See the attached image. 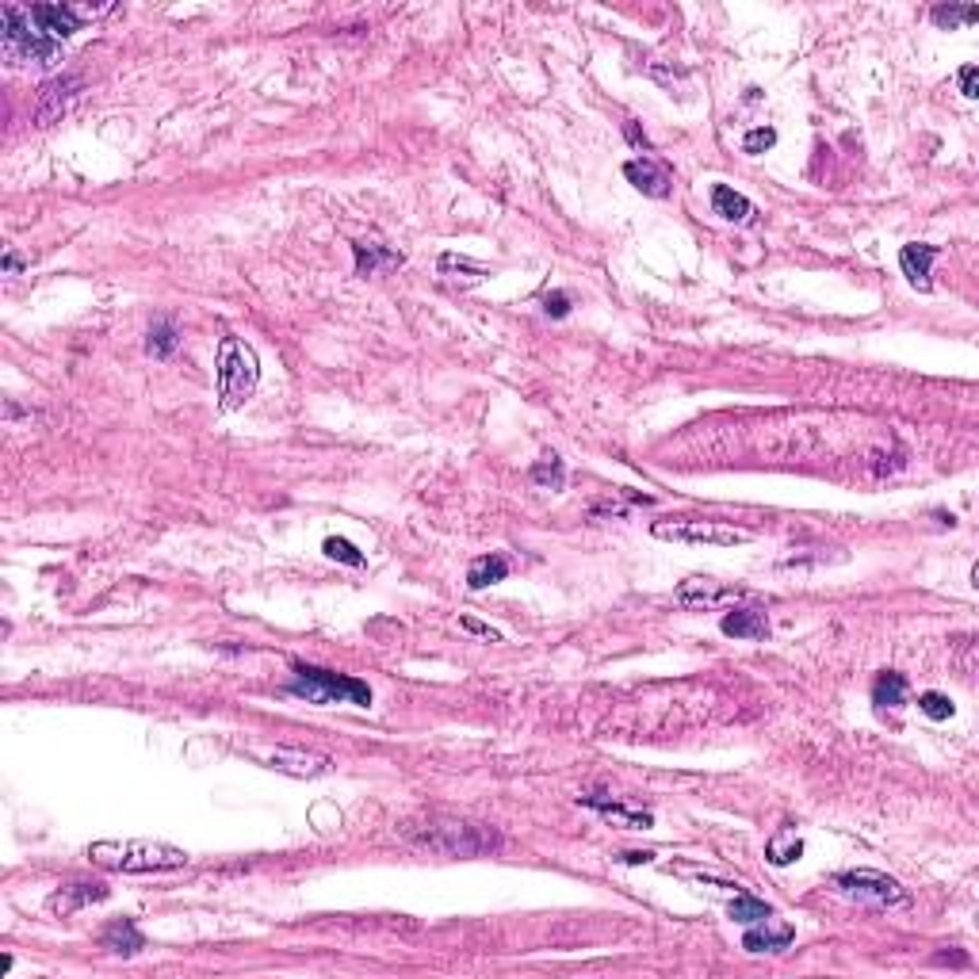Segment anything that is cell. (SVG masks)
<instances>
[{
    "label": "cell",
    "instance_id": "35",
    "mask_svg": "<svg viewBox=\"0 0 979 979\" xmlns=\"http://www.w3.org/2000/svg\"><path fill=\"white\" fill-rule=\"evenodd\" d=\"M624 138H628V142H631V146H635V150H647V153H651V138H647V134L639 131V127H635L631 119H628V123H624Z\"/></svg>",
    "mask_w": 979,
    "mask_h": 979
},
{
    "label": "cell",
    "instance_id": "21",
    "mask_svg": "<svg viewBox=\"0 0 979 979\" xmlns=\"http://www.w3.org/2000/svg\"><path fill=\"white\" fill-rule=\"evenodd\" d=\"M505 578H509V559H505V555H498V551H490V555L475 559V563H471V570H467V586H471V589L498 586V582H505Z\"/></svg>",
    "mask_w": 979,
    "mask_h": 979
},
{
    "label": "cell",
    "instance_id": "28",
    "mask_svg": "<svg viewBox=\"0 0 979 979\" xmlns=\"http://www.w3.org/2000/svg\"><path fill=\"white\" fill-rule=\"evenodd\" d=\"M528 479L536 482V486H544V490H563V482H566L563 459L555 456V452H547V456L528 471Z\"/></svg>",
    "mask_w": 979,
    "mask_h": 979
},
{
    "label": "cell",
    "instance_id": "15",
    "mask_svg": "<svg viewBox=\"0 0 979 979\" xmlns=\"http://www.w3.org/2000/svg\"><path fill=\"white\" fill-rule=\"evenodd\" d=\"M108 899V888L104 884H88V880H81V884H66L62 892H54L50 899H46V907L54 914H73V911H81V907H92V903H104Z\"/></svg>",
    "mask_w": 979,
    "mask_h": 979
},
{
    "label": "cell",
    "instance_id": "30",
    "mask_svg": "<svg viewBox=\"0 0 979 979\" xmlns=\"http://www.w3.org/2000/svg\"><path fill=\"white\" fill-rule=\"evenodd\" d=\"M918 712H926L930 719H953L957 704L945 697V693H922L918 697Z\"/></svg>",
    "mask_w": 979,
    "mask_h": 979
},
{
    "label": "cell",
    "instance_id": "10",
    "mask_svg": "<svg viewBox=\"0 0 979 979\" xmlns=\"http://www.w3.org/2000/svg\"><path fill=\"white\" fill-rule=\"evenodd\" d=\"M77 88H81L77 77H54V81H46V85L39 88V96H35V123H39V127L58 123V119L69 111V104H73Z\"/></svg>",
    "mask_w": 979,
    "mask_h": 979
},
{
    "label": "cell",
    "instance_id": "36",
    "mask_svg": "<svg viewBox=\"0 0 979 979\" xmlns=\"http://www.w3.org/2000/svg\"><path fill=\"white\" fill-rule=\"evenodd\" d=\"M616 861H624V865H651L654 853H620Z\"/></svg>",
    "mask_w": 979,
    "mask_h": 979
},
{
    "label": "cell",
    "instance_id": "23",
    "mask_svg": "<svg viewBox=\"0 0 979 979\" xmlns=\"http://www.w3.org/2000/svg\"><path fill=\"white\" fill-rule=\"evenodd\" d=\"M176 349H180V329H176L169 318H157V322L150 326V333H146V356H153V360H169Z\"/></svg>",
    "mask_w": 979,
    "mask_h": 979
},
{
    "label": "cell",
    "instance_id": "7",
    "mask_svg": "<svg viewBox=\"0 0 979 979\" xmlns=\"http://www.w3.org/2000/svg\"><path fill=\"white\" fill-rule=\"evenodd\" d=\"M838 892L849 895V899H861V903H872V907H899L907 903V888L880 869H849L834 876Z\"/></svg>",
    "mask_w": 979,
    "mask_h": 979
},
{
    "label": "cell",
    "instance_id": "26",
    "mask_svg": "<svg viewBox=\"0 0 979 979\" xmlns=\"http://www.w3.org/2000/svg\"><path fill=\"white\" fill-rule=\"evenodd\" d=\"M773 918V907L762 903V899H754V895H735V903H731V922H742V926H758V922H769Z\"/></svg>",
    "mask_w": 979,
    "mask_h": 979
},
{
    "label": "cell",
    "instance_id": "3",
    "mask_svg": "<svg viewBox=\"0 0 979 979\" xmlns=\"http://www.w3.org/2000/svg\"><path fill=\"white\" fill-rule=\"evenodd\" d=\"M417 846H429L444 857H482L501 846L498 830L486 823H467V819H429L406 830Z\"/></svg>",
    "mask_w": 979,
    "mask_h": 979
},
{
    "label": "cell",
    "instance_id": "33",
    "mask_svg": "<svg viewBox=\"0 0 979 979\" xmlns=\"http://www.w3.org/2000/svg\"><path fill=\"white\" fill-rule=\"evenodd\" d=\"M957 81H960V92H964L968 100H976V96H979V69L976 66H964L957 73Z\"/></svg>",
    "mask_w": 979,
    "mask_h": 979
},
{
    "label": "cell",
    "instance_id": "16",
    "mask_svg": "<svg viewBox=\"0 0 979 979\" xmlns=\"http://www.w3.org/2000/svg\"><path fill=\"white\" fill-rule=\"evenodd\" d=\"M719 628L731 639H769V616L765 609H731Z\"/></svg>",
    "mask_w": 979,
    "mask_h": 979
},
{
    "label": "cell",
    "instance_id": "20",
    "mask_svg": "<svg viewBox=\"0 0 979 979\" xmlns=\"http://www.w3.org/2000/svg\"><path fill=\"white\" fill-rule=\"evenodd\" d=\"M712 211L719 218H727V222H750L754 218V203L735 192V188H727V184H716L712 188Z\"/></svg>",
    "mask_w": 979,
    "mask_h": 979
},
{
    "label": "cell",
    "instance_id": "9",
    "mask_svg": "<svg viewBox=\"0 0 979 979\" xmlns=\"http://www.w3.org/2000/svg\"><path fill=\"white\" fill-rule=\"evenodd\" d=\"M27 12L35 27L54 43H66L73 31H81V20H85V8H73V4H31Z\"/></svg>",
    "mask_w": 979,
    "mask_h": 979
},
{
    "label": "cell",
    "instance_id": "8",
    "mask_svg": "<svg viewBox=\"0 0 979 979\" xmlns=\"http://www.w3.org/2000/svg\"><path fill=\"white\" fill-rule=\"evenodd\" d=\"M739 597H746V589L716 582V578H685V582L677 586V605H681V609H693V612L719 609V605H731V601H739Z\"/></svg>",
    "mask_w": 979,
    "mask_h": 979
},
{
    "label": "cell",
    "instance_id": "32",
    "mask_svg": "<svg viewBox=\"0 0 979 979\" xmlns=\"http://www.w3.org/2000/svg\"><path fill=\"white\" fill-rule=\"evenodd\" d=\"M544 314L547 318H566V314H570V295H566V291H551V295H544Z\"/></svg>",
    "mask_w": 979,
    "mask_h": 979
},
{
    "label": "cell",
    "instance_id": "17",
    "mask_svg": "<svg viewBox=\"0 0 979 979\" xmlns=\"http://www.w3.org/2000/svg\"><path fill=\"white\" fill-rule=\"evenodd\" d=\"M352 257H356V276H375L383 268H402V253H394L387 245H375V241H352Z\"/></svg>",
    "mask_w": 979,
    "mask_h": 979
},
{
    "label": "cell",
    "instance_id": "37",
    "mask_svg": "<svg viewBox=\"0 0 979 979\" xmlns=\"http://www.w3.org/2000/svg\"><path fill=\"white\" fill-rule=\"evenodd\" d=\"M20 268H23V261L16 257V253H4V272H8V276H16Z\"/></svg>",
    "mask_w": 979,
    "mask_h": 979
},
{
    "label": "cell",
    "instance_id": "24",
    "mask_svg": "<svg viewBox=\"0 0 979 979\" xmlns=\"http://www.w3.org/2000/svg\"><path fill=\"white\" fill-rule=\"evenodd\" d=\"M440 272L452 276V280H463V287H467V283H482L486 276H490L486 264L471 261V257H459V253H444V257H440Z\"/></svg>",
    "mask_w": 979,
    "mask_h": 979
},
{
    "label": "cell",
    "instance_id": "4",
    "mask_svg": "<svg viewBox=\"0 0 979 979\" xmlns=\"http://www.w3.org/2000/svg\"><path fill=\"white\" fill-rule=\"evenodd\" d=\"M291 670H295L291 693L303 697L306 704H356V708L371 704V689L349 674H333V670L310 666V662H295Z\"/></svg>",
    "mask_w": 979,
    "mask_h": 979
},
{
    "label": "cell",
    "instance_id": "18",
    "mask_svg": "<svg viewBox=\"0 0 979 979\" xmlns=\"http://www.w3.org/2000/svg\"><path fill=\"white\" fill-rule=\"evenodd\" d=\"M792 941H796V930H792V926H777V930H769V922H758V926H750V930H746V937H742V949H746V953H784Z\"/></svg>",
    "mask_w": 979,
    "mask_h": 979
},
{
    "label": "cell",
    "instance_id": "22",
    "mask_svg": "<svg viewBox=\"0 0 979 979\" xmlns=\"http://www.w3.org/2000/svg\"><path fill=\"white\" fill-rule=\"evenodd\" d=\"M872 704L876 708H903L907 704V677L899 670H880L872 681Z\"/></svg>",
    "mask_w": 979,
    "mask_h": 979
},
{
    "label": "cell",
    "instance_id": "14",
    "mask_svg": "<svg viewBox=\"0 0 979 979\" xmlns=\"http://www.w3.org/2000/svg\"><path fill=\"white\" fill-rule=\"evenodd\" d=\"M937 257H941V249H937V245L911 241V245H903V249H899V268H903V276H907L918 291H930V287H934V280H930V268H934Z\"/></svg>",
    "mask_w": 979,
    "mask_h": 979
},
{
    "label": "cell",
    "instance_id": "19",
    "mask_svg": "<svg viewBox=\"0 0 979 979\" xmlns=\"http://www.w3.org/2000/svg\"><path fill=\"white\" fill-rule=\"evenodd\" d=\"M100 945L111 949V953H119V957H134V953L146 949V937H142V930L134 926L131 918H115L108 930L100 934Z\"/></svg>",
    "mask_w": 979,
    "mask_h": 979
},
{
    "label": "cell",
    "instance_id": "27",
    "mask_svg": "<svg viewBox=\"0 0 979 979\" xmlns=\"http://www.w3.org/2000/svg\"><path fill=\"white\" fill-rule=\"evenodd\" d=\"M930 20L937 27H945V31H953V27H964V23H976L979 8L976 4H937L934 12H930Z\"/></svg>",
    "mask_w": 979,
    "mask_h": 979
},
{
    "label": "cell",
    "instance_id": "34",
    "mask_svg": "<svg viewBox=\"0 0 979 979\" xmlns=\"http://www.w3.org/2000/svg\"><path fill=\"white\" fill-rule=\"evenodd\" d=\"M459 624H463V628H467V631H475V635H482V639H490V643H498V639H501L498 631L490 628V624H479V620H475V616H463V620H459Z\"/></svg>",
    "mask_w": 979,
    "mask_h": 979
},
{
    "label": "cell",
    "instance_id": "5",
    "mask_svg": "<svg viewBox=\"0 0 979 979\" xmlns=\"http://www.w3.org/2000/svg\"><path fill=\"white\" fill-rule=\"evenodd\" d=\"M0 50L8 62H35V66L58 62V43L46 39L31 20V12L16 8V4L0 8Z\"/></svg>",
    "mask_w": 979,
    "mask_h": 979
},
{
    "label": "cell",
    "instance_id": "31",
    "mask_svg": "<svg viewBox=\"0 0 979 979\" xmlns=\"http://www.w3.org/2000/svg\"><path fill=\"white\" fill-rule=\"evenodd\" d=\"M777 146V131L773 127H754V131H746L742 138V153H765Z\"/></svg>",
    "mask_w": 979,
    "mask_h": 979
},
{
    "label": "cell",
    "instance_id": "6",
    "mask_svg": "<svg viewBox=\"0 0 979 979\" xmlns=\"http://www.w3.org/2000/svg\"><path fill=\"white\" fill-rule=\"evenodd\" d=\"M654 540L666 544H693V547H739L750 540L746 528H735L727 521H697V517H681V521H654L651 524Z\"/></svg>",
    "mask_w": 979,
    "mask_h": 979
},
{
    "label": "cell",
    "instance_id": "2",
    "mask_svg": "<svg viewBox=\"0 0 979 979\" xmlns=\"http://www.w3.org/2000/svg\"><path fill=\"white\" fill-rule=\"evenodd\" d=\"M215 383H218V410L230 414V410H241L257 383H261V360L253 345H245L241 337H222L218 341V356H215Z\"/></svg>",
    "mask_w": 979,
    "mask_h": 979
},
{
    "label": "cell",
    "instance_id": "12",
    "mask_svg": "<svg viewBox=\"0 0 979 979\" xmlns=\"http://www.w3.org/2000/svg\"><path fill=\"white\" fill-rule=\"evenodd\" d=\"M624 176H628V184H635L643 196L651 199H666L674 192V176H670V169L662 161H654V157H635V161H628Z\"/></svg>",
    "mask_w": 979,
    "mask_h": 979
},
{
    "label": "cell",
    "instance_id": "13",
    "mask_svg": "<svg viewBox=\"0 0 979 979\" xmlns=\"http://www.w3.org/2000/svg\"><path fill=\"white\" fill-rule=\"evenodd\" d=\"M268 769H276V773H287V777H322L329 773V758L326 754H314V750H291V746H280V750H272L268 754Z\"/></svg>",
    "mask_w": 979,
    "mask_h": 979
},
{
    "label": "cell",
    "instance_id": "29",
    "mask_svg": "<svg viewBox=\"0 0 979 979\" xmlns=\"http://www.w3.org/2000/svg\"><path fill=\"white\" fill-rule=\"evenodd\" d=\"M322 551H326L329 559H337V563H345V566H364L368 559H364V551L356 544H349V540H341V536H329L326 544H322Z\"/></svg>",
    "mask_w": 979,
    "mask_h": 979
},
{
    "label": "cell",
    "instance_id": "11",
    "mask_svg": "<svg viewBox=\"0 0 979 979\" xmlns=\"http://www.w3.org/2000/svg\"><path fill=\"white\" fill-rule=\"evenodd\" d=\"M578 804L589 807V811H597L605 823H612V827H620V830H651L654 827L651 811H635V807L616 804V800L605 796V792H586V796H578Z\"/></svg>",
    "mask_w": 979,
    "mask_h": 979
},
{
    "label": "cell",
    "instance_id": "1",
    "mask_svg": "<svg viewBox=\"0 0 979 979\" xmlns=\"http://www.w3.org/2000/svg\"><path fill=\"white\" fill-rule=\"evenodd\" d=\"M92 865L108 872H176L188 865L184 849L150 838H127V842H92L88 846Z\"/></svg>",
    "mask_w": 979,
    "mask_h": 979
},
{
    "label": "cell",
    "instance_id": "25",
    "mask_svg": "<svg viewBox=\"0 0 979 979\" xmlns=\"http://www.w3.org/2000/svg\"><path fill=\"white\" fill-rule=\"evenodd\" d=\"M800 853H804V842L796 838V830H777L769 842H765V857L773 861V865H792V861H800Z\"/></svg>",
    "mask_w": 979,
    "mask_h": 979
}]
</instances>
